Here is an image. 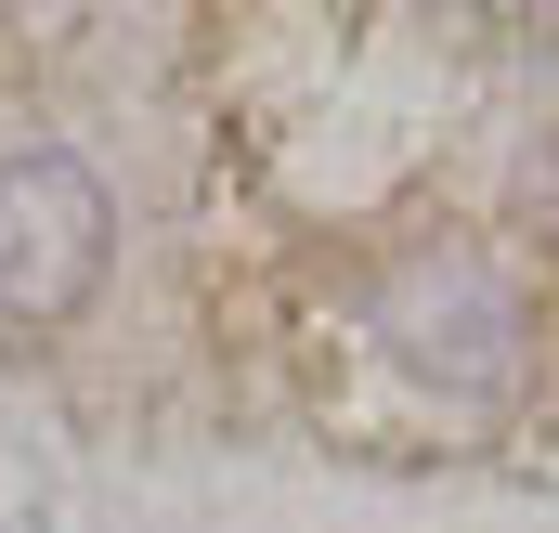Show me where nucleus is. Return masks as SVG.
<instances>
[{
  "label": "nucleus",
  "mask_w": 559,
  "mask_h": 533,
  "mask_svg": "<svg viewBox=\"0 0 559 533\" xmlns=\"http://www.w3.org/2000/svg\"><path fill=\"white\" fill-rule=\"evenodd\" d=\"M105 261H118L105 182H92L66 143H26V156L0 169V325H13V339L79 325L92 286H105Z\"/></svg>",
  "instance_id": "nucleus-1"
}]
</instances>
